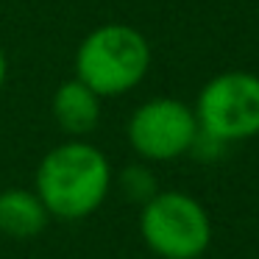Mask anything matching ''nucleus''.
<instances>
[{"label":"nucleus","mask_w":259,"mask_h":259,"mask_svg":"<svg viewBox=\"0 0 259 259\" xmlns=\"http://www.w3.org/2000/svg\"><path fill=\"white\" fill-rule=\"evenodd\" d=\"M45 209L62 218H81L98 209L109 190V164L103 153L84 142H70L48 153L36 176Z\"/></svg>","instance_id":"1"},{"label":"nucleus","mask_w":259,"mask_h":259,"mask_svg":"<svg viewBox=\"0 0 259 259\" xmlns=\"http://www.w3.org/2000/svg\"><path fill=\"white\" fill-rule=\"evenodd\" d=\"M151 64V51L142 34L128 25H106L84 39L75 56L78 81L98 98L128 92L142 81Z\"/></svg>","instance_id":"2"},{"label":"nucleus","mask_w":259,"mask_h":259,"mask_svg":"<svg viewBox=\"0 0 259 259\" xmlns=\"http://www.w3.org/2000/svg\"><path fill=\"white\" fill-rule=\"evenodd\" d=\"M140 229L148 248L164 259H198L212 240L206 209L184 192H159L145 201Z\"/></svg>","instance_id":"3"},{"label":"nucleus","mask_w":259,"mask_h":259,"mask_svg":"<svg viewBox=\"0 0 259 259\" xmlns=\"http://www.w3.org/2000/svg\"><path fill=\"white\" fill-rule=\"evenodd\" d=\"M195 120L218 142L259 137V75L242 70L214 75L198 95Z\"/></svg>","instance_id":"4"},{"label":"nucleus","mask_w":259,"mask_h":259,"mask_svg":"<svg viewBox=\"0 0 259 259\" xmlns=\"http://www.w3.org/2000/svg\"><path fill=\"white\" fill-rule=\"evenodd\" d=\"M198 120L190 106L173 98H156L148 101L134 112L128 123L131 145L145 159H176L192 148L198 137Z\"/></svg>","instance_id":"5"},{"label":"nucleus","mask_w":259,"mask_h":259,"mask_svg":"<svg viewBox=\"0 0 259 259\" xmlns=\"http://www.w3.org/2000/svg\"><path fill=\"white\" fill-rule=\"evenodd\" d=\"M53 112L59 123L73 134H87L98 123V95L81 81H67L53 98Z\"/></svg>","instance_id":"6"},{"label":"nucleus","mask_w":259,"mask_h":259,"mask_svg":"<svg viewBox=\"0 0 259 259\" xmlns=\"http://www.w3.org/2000/svg\"><path fill=\"white\" fill-rule=\"evenodd\" d=\"M45 226V203L31 192L12 190L0 195V229L14 237H31Z\"/></svg>","instance_id":"7"},{"label":"nucleus","mask_w":259,"mask_h":259,"mask_svg":"<svg viewBox=\"0 0 259 259\" xmlns=\"http://www.w3.org/2000/svg\"><path fill=\"white\" fill-rule=\"evenodd\" d=\"M123 184H125V190H128V195L134 198V201H151L153 198V179H151V173L142 170V167L125 170Z\"/></svg>","instance_id":"8"},{"label":"nucleus","mask_w":259,"mask_h":259,"mask_svg":"<svg viewBox=\"0 0 259 259\" xmlns=\"http://www.w3.org/2000/svg\"><path fill=\"white\" fill-rule=\"evenodd\" d=\"M3 75H6V62H3V53H0V84H3Z\"/></svg>","instance_id":"9"}]
</instances>
